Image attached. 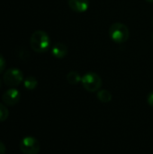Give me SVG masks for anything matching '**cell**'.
<instances>
[{
  "mask_svg": "<svg viewBox=\"0 0 153 154\" xmlns=\"http://www.w3.org/2000/svg\"><path fill=\"white\" fill-rule=\"evenodd\" d=\"M147 100H148V104H149L151 106H152L153 107V91H151V92L149 94Z\"/></svg>",
  "mask_w": 153,
  "mask_h": 154,
  "instance_id": "5bb4252c",
  "label": "cell"
},
{
  "mask_svg": "<svg viewBox=\"0 0 153 154\" xmlns=\"http://www.w3.org/2000/svg\"><path fill=\"white\" fill-rule=\"evenodd\" d=\"M20 97H21L20 92L16 88H13L7 89L2 96L3 102L9 106H15L19 102Z\"/></svg>",
  "mask_w": 153,
  "mask_h": 154,
  "instance_id": "8992f818",
  "label": "cell"
},
{
  "mask_svg": "<svg viewBox=\"0 0 153 154\" xmlns=\"http://www.w3.org/2000/svg\"><path fill=\"white\" fill-rule=\"evenodd\" d=\"M97 98L103 103H108L112 100V94L106 89H102L97 92Z\"/></svg>",
  "mask_w": 153,
  "mask_h": 154,
  "instance_id": "8fae6325",
  "label": "cell"
},
{
  "mask_svg": "<svg viewBox=\"0 0 153 154\" xmlns=\"http://www.w3.org/2000/svg\"><path fill=\"white\" fill-rule=\"evenodd\" d=\"M147 2H149V3H153V0H146Z\"/></svg>",
  "mask_w": 153,
  "mask_h": 154,
  "instance_id": "2e32d148",
  "label": "cell"
},
{
  "mask_svg": "<svg viewBox=\"0 0 153 154\" xmlns=\"http://www.w3.org/2000/svg\"><path fill=\"white\" fill-rule=\"evenodd\" d=\"M68 53V47L62 42L55 43L51 48V54L56 59H63Z\"/></svg>",
  "mask_w": 153,
  "mask_h": 154,
  "instance_id": "ba28073f",
  "label": "cell"
},
{
  "mask_svg": "<svg viewBox=\"0 0 153 154\" xmlns=\"http://www.w3.org/2000/svg\"><path fill=\"white\" fill-rule=\"evenodd\" d=\"M5 60L4 56L0 53V74L5 70Z\"/></svg>",
  "mask_w": 153,
  "mask_h": 154,
  "instance_id": "4fadbf2b",
  "label": "cell"
},
{
  "mask_svg": "<svg viewBox=\"0 0 153 154\" xmlns=\"http://www.w3.org/2000/svg\"><path fill=\"white\" fill-rule=\"evenodd\" d=\"M66 79H67V81L69 84H71V85H77L78 83H79L81 81L82 77H80V75L77 71H70V72H69L67 74Z\"/></svg>",
  "mask_w": 153,
  "mask_h": 154,
  "instance_id": "9c48e42d",
  "label": "cell"
},
{
  "mask_svg": "<svg viewBox=\"0 0 153 154\" xmlns=\"http://www.w3.org/2000/svg\"><path fill=\"white\" fill-rule=\"evenodd\" d=\"M109 36L115 43H124L129 39L130 32L125 24L115 23L109 28Z\"/></svg>",
  "mask_w": 153,
  "mask_h": 154,
  "instance_id": "7a4b0ae2",
  "label": "cell"
},
{
  "mask_svg": "<svg viewBox=\"0 0 153 154\" xmlns=\"http://www.w3.org/2000/svg\"><path fill=\"white\" fill-rule=\"evenodd\" d=\"M68 4L70 9L77 13H84L89 6L88 0H68Z\"/></svg>",
  "mask_w": 153,
  "mask_h": 154,
  "instance_id": "52a82bcc",
  "label": "cell"
},
{
  "mask_svg": "<svg viewBox=\"0 0 153 154\" xmlns=\"http://www.w3.org/2000/svg\"><path fill=\"white\" fill-rule=\"evenodd\" d=\"M19 146L23 154H38L41 149L39 141L32 136H26L22 139Z\"/></svg>",
  "mask_w": 153,
  "mask_h": 154,
  "instance_id": "5b68a950",
  "label": "cell"
},
{
  "mask_svg": "<svg viewBox=\"0 0 153 154\" xmlns=\"http://www.w3.org/2000/svg\"><path fill=\"white\" fill-rule=\"evenodd\" d=\"M152 24H153V17H152Z\"/></svg>",
  "mask_w": 153,
  "mask_h": 154,
  "instance_id": "d6986e66",
  "label": "cell"
},
{
  "mask_svg": "<svg viewBox=\"0 0 153 154\" xmlns=\"http://www.w3.org/2000/svg\"><path fill=\"white\" fill-rule=\"evenodd\" d=\"M3 79L5 84L11 88L19 86L24 80L22 70L16 68L7 69L3 76Z\"/></svg>",
  "mask_w": 153,
  "mask_h": 154,
  "instance_id": "277c9868",
  "label": "cell"
},
{
  "mask_svg": "<svg viewBox=\"0 0 153 154\" xmlns=\"http://www.w3.org/2000/svg\"><path fill=\"white\" fill-rule=\"evenodd\" d=\"M151 38H152V40H153V32H152V34H151Z\"/></svg>",
  "mask_w": 153,
  "mask_h": 154,
  "instance_id": "e0dca14e",
  "label": "cell"
},
{
  "mask_svg": "<svg viewBox=\"0 0 153 154\" xmlns=\"http://www.w3.org/2000/svg\"><path fill=\"white\" fill-rule=\"evenodd\" d=\"M5 151H6V148H5V143L0 141V154H5Z\"/></svg>",
  "mask_w": 153,
  "mask_h": 154,
  "instance_id": "9a60e30c",
  "label": "cell"
},
{
  "mask_svg": "<svg viewBox=\"0 0 153 154\" xmlns=\"http://www.w3.org/2000/svg\"><path fill=\"white\" fill-rule=\"evenodd\" d=\"M23 85L24 88L28 90H33L37 85H38V81L36 79V78H34L33 76H29L27 77L24 80H23Z\"/></svg>",
  "mask_w": 153,
  "mask_h": 154,
  "instance_id": "30bf717a",
  "label": "cell"
},
{
  "mask_svg": "<svg viewBox=\"0 0 153 154\" xmlns=\"http://www.w3.org/2000/svg\"><path fill=\"white\" fill-rule=\"evenodd\" d=\"M81 83L86 90L89 92H96L102 87V79L95 72H87L82 77Z\"/></svg>",
  "mask_w": 153,
  "mask_h": 154,
  "instance_id": "3957f363",
  "label": "cell"
},
{
  "mask_svg": "<svg viewBox=\"0 0 153 154\" xmlns=\"http://www.w3.org/2000/svg\"><path fill=\"white\" fill-rule=\"evenodd\" d=\"M0 88H1V81H0Z\"/></svg>",
  "mask_w": 153,
  "mask_h": 154,
  "instance_id": "ac0fdd59",
  "label": "cell"
},
{
  "mask_svg": "<svg viewBox=\"0 0 153 154\" xmlns=\"http://www.w3.org/2000/svg\"><path fill=\"white\" fill-rule=\"evenodd\" d=\"M50 44V40L47 32L41 30L35 31L30 38L31 48L38 53L45 52Z\"/></svg>",
  "mask_w": 153,
  "mask_h": 154,
  "instance_id": "6da1fadb",
  "label": "cell"
},
{
  "mask_svg": "<svg viewBox=\"0 0 153 154\" xmlns=\"http://www.w3.org/2000/svg\"><path fill=\"white\" fill-rule=\"evenodd\" d=\"M8 116H9V111L7 107L4 104L0 103V122L5 121L8 118Z\"/></svg>",
  "mask_w": 153,
  "mask_h": 154,
  "instance_id": "7c38bea8",
  "label": "cell"
}]
</instances>
